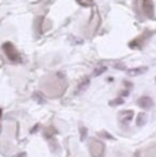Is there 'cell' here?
<instances>
[{
  "label": "cell",
  "mask_w": 156,
  "mask_h": 157,
  "mask_svg": "<svg viewBox=\"0 0 156 157\" xmlns=\"http://www.w3.org/2000/svg\"><path fill=\"white\" fill-rule=\"evenodd\" d=\"M146 123V113L144 112H140L138 116H137V126L141 127V126H144Z\"/></svg>",
  "instance_id": "obj_6"
},
{
  "label": "cell",
  "mask_w": 156,
  "mask_h": 157,
  "mask_svg": "<svg viewBox=\"0 0 156 157\" xmlns=\"http://www.w3.org/2000/svg\"><path fill=\"white\" fill-rule=\"evenodd\" d=\"M81 6H91L93 3V0H77Z\"/></svg>",
  "instance_id": "obj_7"
},
{
  "label": "cell",
  "mask_w": 156,
  "mask_h": 157,
  "mask_svg": "<svg viewBox=\"0 0 156 157\" xmlns=\"http://www.w3.org/2000/svg\"><path fill=\"white\" fill-rule=\"evenodd\" d=\"M146 70H148L146 67H137V68H133V70H129L127 74L131 75V77H136V75H141L144 72H146Z\"/></svg>",
  "instance_id": "obj_4"
},
{
  "label": "cell",
  "mask_w": 156,
  "mask_h": 157,
  "mask_svg": "<svg viewBox=\"0 0 156 157\" xmlns=\"http://www.w3.org/2000/svg\"><path fill=\"white\" fill-rule=\"evenodd\" d=\"M3 49H4L6 55H7V57L11 60V62H14V63L21 62V55L17 51V48L14 47L13 43H4L3 44Z\"/></svg>",
  "instance_id": "obj_1"
},
{
  "label": "cell",
  "mask_w": 156,
  "mask_h": 157,
  "mask_svg": "<svg viewBox=\"0 0 156 157\" xmlns=\"http://www.w3.org/2000/svg\"><path fill=\"white\" fill-rule=\"evenodd\" d=\"M142 10H144V14L146 15V18L154 21L155 19V6H154V2L152 0H142Z\"/></svg>",
  "instance_id": "obj_2"
},
{
  "label": "cell",
  "mask_w": 156,
  "mask_h": 157,
  "mask_svg": "<svg viewBox=\"0 0 156 157\" xmlns=\"http://www.w3.org/2000/svg\"><path fill=\"white\" fill-rule=\"evenodd\" d=\"M121 104H123V100H122V98L114 100V102H111V105H121Z\"/></svg>",
  "instance_id": "obj_9"
},
{
  "label": "cell",
  "mask_w": 156,
  "mask_h": 157,
  "mask_svg": "<svg viewBox=\"0 0 156 157\" xmlns=\"http://www.w3.org/2000/svg\"><path fill=\"white\" fill-rule=\"evenodd\" d=\"M155 81H156V79H155Z\"/></svg>",
  "instance_id": "obj_10"
},
{
  "label": "cell",
  "mask_w": 156,
  "mask_h": 157,
  "mask_svg": "<svg viewBox=\"0 0 156 157\" xmlns=\"http://www.w3.org/2000/svg\"><path fill=\"white\" fill-rule=\"evenodd\" d=\"M133 116H134L133 111H122V113H121V119H122V122H125V123L130 122Z\"/></svg>",
  "instance_id": "obj_5"
},
{
  "label": "cell",
  "mask_w": 156,
  "mask_h": 157,
  "mask_svg": "<svg viewBox=\"0 0 156 157\" xmlns=\"http://www.w3.org/2000/svg\"><path fill=\"white\" fill-rule=\"evenodd\" d=\"M106 70H107V67H106V66H103V67H99L97 70L95 71V75H100V74H103V72L106 71Z\"/></svg>",
  "instance_id": "obj_8"
},
{
  "label": "cell",
  "mask_w": 156,
  "mask_h": 157,
  "mask_svg": "<svg viewBox=\"0 0 156 157\" xmlns=\"http://www.w3.org/2000/svg\"><path fill=\"white\" fill-rule=\"evenodd\" d=\"M137 104H138L140 108H142V109L148 111V109H151V108L154 107V100H152L151 97H148V96H142V97L138 98Z\"/></svg>",
  "instance_id": "obj_3"
}]
</instances>
